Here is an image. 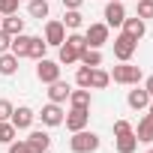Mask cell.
<instances>
[{
  "instance_id": "obj_1",
  "label": "cell",
  "mask_w": 153,
  "mask_h": 153,
  "mask_svg": "<svg viewBox=\"0 0 153 153\" xmlns=\"http://www.w3.org/2000/svg\"><path fill=\"white\" fill-rule=\"evenodd\" d=\"M69 150H72V153H96V150H99V135H96V132H87V129L72 132Z\"/></svg>"
},
{
  "instance_id": "obj_2",
  "label": "cell",
  "mask_w": 153,
  "mask_h": 153,
  "mask_svg": "<svg viewBox=\"0 0 153 153\" xmlns=\"http://www.w3.org/2000/svg\"><path fill=\"white\" fill-rule=\"evenodd\" d=\"M108 75H111V78H114L117 84H129V87L141 84V78H144L141 66H132V63H120V66H114Z\"/></svg>"
},
{
  "instance_id": "obj_3",
  "label": "cell",
  "mask_w": 153,
  "mask_h": 153,
  "mask_svg": "<svg viewBox=\"0 0 153 153\" xmlns=\"http://www.w3.org/2000/svg\"><path fill=\"white\" fill-rule=\"evenodd\" d=\"M135 48H138V39H132V36H126V33H120V36L114 39V57H117L120 63H129L132 54H135Z\"/></svg>"
},
{
  "instance_id": "obj_4",
  "label": "cell",
  "mask_w": 153,
  "mask_h": 153,
  "mask_svg": "<svg viewBox=\"0 0 153 153\" xmlns=\"http://www.w3.org/2000/svg\"><path fill=\"white\" fill-rule=\"evenodd\" d=\"M36 78H39L42 84L57 81V78H60V63H54V60H48V57L36 60Z\"/></svg>"
},
{
  "instance_id": "obj_5",
  "label": "cell",
  "mask_w": 153,
  "mask_h": 153,
  "mask_svg": "<svg viewBox=\"0 0 153 153\" xmlns=\"http://www.w3.org/2000/svg\"><path fill=\"white\" fill-rule=\"evenodd\" d=\"M63 123H66V129H69V132L87 129V123H90V108H72V111L63 117Z\"/></svg>"
},
{
  "instance_id": "obj_6",
  "label": "cell",
  "mask_w": 153,
  "mask_h": 153,
  "mask_svg": "<svg viewBox=\"0 0 153 153\" xmlns=\"http://www.w3.org/2000/svg\"><path fill=\"white\" fill-rule=\"evenodd\" d=\"M48 45H54V48H60L63 42H66V27H63V21H45V36H42Z\"/></svg>"
},
{
  "instance_id": "obj_7",
  "label": "cell",
  "mask_w": 153,
  "mask_h": 153,
  "mask_svg": "<svg viewBox=\"0 0 153 153\" xmlns=\"http://www.w3.org/2000/svg\"><path fill=\"white\" fill-rule=\"evenodd\" d=\"M84 39H87V48H102L108 42V24L105 21L102 24H90L87 33H84Z\"/></svg>"
},
{
  "instance_id": "obj_8",
  "label": "cell",
  "mask_w": 153,
  "mask_h": 153,
  "mask_svg": "<svg viewBox=\"0 0 153 153\" xmlns=\"http://www.w3.org/2000/svg\"><path fill=\"white\" fill-rule=\"evenodd\" d=\"M36 117L42 120V126H60L66 114H63V108H60L57 102H48V105H42V111H39Z\"/></svg>"
},
{
  "instance_id": "obj_9",
  "label": "cell",
  "mask_w": 153,
  "mask_h": 153,
  "mask_svg": "<svg viewBox=\"0 0 153 153\" xmlns=\"http://www.w3.org/2000/svg\"><path fill=\"white\" fill-rule=\"evenodd\" d=\"M105 24L108 27H120L123 18H126V9H123V0H108V6H105Z\"/></svg>"
},
{
  "instance_id": "obj_10",
  "label": "cell",
  "mask_w": 153,
  "mask_h": 153,
  "mask_svg": "<svg viewBox=\"0 0 153 153\" xmlns=\"http://www.w3.org/2000/svg\"><path fill=\"white\" fill-rule=\"evenodd\" d=\"M33 108H27V105H18L15 111H12V117H9V123L15 126V129H30L33 126Z\"/></svg>"
},
{
  "instance_id": "obj_11",
  "label": "cell",
  "mask_w": 153,
  "mask_h": 153,
  "mask_svg": "<svg viewBox=\"0 0 153 153\" xmlns=\"http://www.w3.org/2000/svg\"><path fill=\"white\" fill-rule=\"evenodd\" d=\"M69 90H72V87H69L66 81H60V78L51 81V84H48V102H57V105L69 102Z\"/></svg>"
},
{
  "instance_id": "obj_12",
  "label": "cell",
  "mask_w": 153,
  "mask_h": 153,
  "mask_svg": "<svg viewBox=\"0 0 153 153\" xmlns=\"http://www.w3.org/2000/svg\"><path fill=\"white\" fill-rule=\"evenodd\" d=\"M24 141H27V144H30L36 153H45V150H51V135H48L45 129H33V132H30Z\"/></svg>"
},
{
  "instance_id": "obj_13",
  "label": "cell",
  "mask_w": 153,
  "mask_h": 153,
  "mask_svg": "<svg viewBox=\"0 0 153 153\" xmlns=\"http://www.w3.org/2000/svg\"><path fill=\"white\" fill-rule=\"evenodd\" d=\"M120 27H123V33H126V36H132V39H141V36L147 33V21H144V18H138V15H135V18H123V24H120Z\"/></svg>"
},
{
  "instance_id": "obj_14",
  "label": "cell",
  "mask_w": 153,
  "mask_h": 153,
  "mask_svg": "<svg viewBox=\"0 0 153 153\" xmlns=\"http://www.w3.org/2000/svg\"><path fill=\"white\" fill-rule=\"evenodd\" d=\"M126 102H129V108H135V111H144V108L150 105V93H147L144 87H138V84H135V90H129Z\"/></svg>"
},
{
  "instance_id": "obj_15",
  "label": "cell",
  "mask_w": 153,
  "mask_h": 153,
  "mask_svg": "<svg viewBox=\"0 0 153 153\" xmlns=\"http://www.w3.org/2000/svg\"><path fill=\"white\" fill-rule=\"evenodd\" d=\"M135 138H138L141 144H153V117H150V114H144V117L138 120V129H135Z\"/></svg>"
},
{
  "instance_id": "obj_16",
  "label": "cell",
  "mask_w": 153,
  "mask_h": 153,
  "mask_svg": "<svg viewBox=\"0 0 153 153\" xmlns=\"http://www.w3.org/2000/svg\"><path fill=\"white\" fill-rule=\"evenodd\" d=\"M0 30H6L9 36H18V33H24V18H18V12H15V15H3Z\"/></svg>"
},
{
  "instance_id": "obj_17",
  "label": "cell",
  "mask_w": 153,
  "mask_h": 153,
  "mask_svg": "<svg viewBox=\"0 0 153 153\" xmlns=\"http://www.w3.org/2000/svg\"><path fill=\"white\" fill-rule=\"evenodd\" d=\"M108 84H111V75H108L105 69L93 66V69H90V87H93V90H105Z\"/></svg>"
},
{
  "instance_id": "obj_18",
  "label": "cell",
  "mask_w": 153,
  "mask_h": 153,
  "mask_svg": "<svg viewBox=\"0 0 153 153\" xmlns=\"http://www.w3.org/2000/svg\"><path fill=\"white\" fill-rule=\"evenodd\" d=\"M69 105H72V108H90V90H87V87L69 90Z\"/></svg>"
},
{
  "instance_id": "obj_19",
  "label": "cell",
  "mask_w": 153,
  "mask_h": 153,
  "mask_svg": "<svg viewBox=\"0 0 153 153\" xmlns=\"http://www.w3.org/2000/svg\"><path fill=\"white\" fill-rule=\"evenodd\" d=\"M9 51L21 60V57H27V51H30V36H24V33H18V36H12V45H9Z\"/></svg>"
},
{
  "instance_id": "obj_20",
  "label": "cell",
  "mask_w": 153,
  "mask_h": 153,
  "mask_svg": "<svg viewBox=\"0 0 153 153\" xmlns=\"http://www.w3.org/2000/svg\"><path fill=\"white\" fill-rule=\"evenodd\" d=\"M27 12H30V18H48V12H51V6H48V0H27Z\"/></svg>"
},
{
  "instance_id": "obj_21",
  "label": "cell",
  "mask_w": 153,
  "mask_h": 153,
  "mask_svg": "<svg viewBox=\"0 0 153 153\" xmlns=\"http://www.w3.org/2000/svg\"><path fill=\"white\" fill-rule=\"evenodd\" d=\"M78 48H72L69 42H63L60 45V54H57V63H63V66H72V63H78Z\"/></svg>"
},
{
  "instance_id": "obj_22",
  "label": "cell",
  "mask_w": 153,
  "mask_h": 153,
  "mask_svg": "<svg viewBox=\"0 0 153 153\" xmlns=\"http://www.w3.org/2000/svg\"><path fill=\"white\" fill-rule=\"evenodd\" d=\"M114 147H117V153H135V147H138V138H135V132H129V135H117Z\"/></svg>"
},
{
  "instance_id": "obj_23",
  "label": "cell",
  "mask_w": 153,
  "mask_h": 153,
  "mask_svg": "<svg viewBox=\"0 0 153 153\" xmlns=\"http://www.w3.org/2000/svg\"><path fill=\"white\" fill-rule=\"evenodd\" d=\"M15 72H18V57L12 51L0 54V75H15Z\"/></svg>"
},
{
  "instance_id": "obj_24",
  "label": "cell",
  "mask_w": 153,
  "mask_h": 153,
  "mask_svg": "<svg viewBox=\"0 0 153 153\" xmlns=\"http://www.w3.org/2000/svg\"><path fill=\"white\" fill-rule=\"evenodd\" d=\"M45 51H48V42H45L42 36H30V51H27V57L42 60V57H45Z\"/></svg>"
},
{
  "instance_id": "obj_25",
  "label": "cell",
  "mask_w": 153,
  "mask_h": 153,
  "mask_svg": "<svg viewBox=\"0 0 153 153\" xmlns=\"http://www.w3.org/2000/svg\"><path fill=\"white\" fill-rule=\"evenodd\" d=\"M84 24V15H81V9H66V15H63V27H69V30H78Z\"/></svg>"
},
{
  "instance_id": "obj_26",
  "label": "cell",
  "mask_w": 153,
  "mask_h": 153,
  "mask_svg": "<svg viewBox=\"0 0 153 153\" xmlns=\"http://www.w3.org/2000/svg\"><path fill=\"white\" fill-rule=\"evenodd\" d=\"M78 60H81L84 66H102V54H99V48H84V51L78 54Z\"/></svg>"
},
{
  "instance_id": "obj_27",
  "label": "cell",
  "mask_w": 153,
  "mask_h": 153,
  "mask_svg": "<svg viewBox=\"0 0 153 153\" xmlns=\"http://www.w3.org/2000/svg\"><path fill=\"white\" fill-rule=\"evenodd\" d=\"M15 126L9 123V120H0V144H9V141H15Z\"/></svg>"
},
{
  "instance_id": "obj_28",
  "label": "cell",
  "mask_w": 153,
  "mask_h": 153,
  "mask_svg": "<svg viewBox=\"0 0 153 153\" xmlns=\"http://www.w3.org/2000/svg\"><path fill=\"white\" fill-rule=\"evenodd\" d=\"M90 69L93 66H81L78 72H75V84H78V87H87L90 90Z\"/></svg>"
},
{
  "instance_id": "obj_29",
  "label": "cell",
  "mask_w": 153,
  "mask_h": 153,
  "mask_svg": "<svg viewBox=\"0 0 153 153\" xmlns=\"http://www.w3.org/2000/svg\"><path fill=\"white\" fill-rule=\"evenodd\" d=\"M138 18H144V21L153 18V0H138Z\"/></svg>"
},
{
  "instance_id": "obj_30",
  "label": "cell",
  "mask_w": 153,
  "mask_h": 153,
  "mask_svg": "<svg viewBox=\"0 0 153 153\" xmlns=\"http://www.w3.org/2000/svg\"><path fill=\"white\" fill-rule=\"evenodd\" d=\"M21 0H0V15H15Z\"/></svg>"
},
{
  "instance_id": "obj_31",
  "label": "cell",
  "mask_w": 153,
  "mask_h": 153,
  "mask_svg": "<svg viewBox=\"0 0 153 153\" xmlns=\"http://www.w3.org/2000/svg\"><path fill=\"white\" fill-rule=\"evenodd\" d=\"M66 42H69L72 48H78V51H84V48H87V39H84L81 33H69V36H66Z\"/></svg>"
},
{
  "instance_id": "obj_32",
  "label": "cell",
  "mask_w": 153,
  "mask_h": 153,
  "mask_svg": "<svg viewBox=\"0 0 153 153\" xmlns=\"http://www.w3.org/2000/svg\"><path fill=\"white\" fill-rule=\"evenodd\" d=\"M129 132H135L129 120H114V138H117V135H129Z\"/></svg>"
},
{
  "instance_id": "obj_33",
  "label": "cell",
  "mask_w": 153,
  "mask_h": 153,
  "mask_svg": "<svg viewBox=\"0 0 153 153\" xmlns=\"http://www.w3.org/2000/svg\"><path fill=\"white\" fill-rule=\"evenodd\" d=\"M9 153H36L27 141H9Z\"/></svg>"
},
{
  "instance_id": "obj_34",
  "label": "cell",
  "mask_w": 153,
  "mask_h": 153,
  "mask_svg": "<svg viewBox=\"0 0 153 153\" xmlns=\"http://www.w3.org/2000/svg\"><path fill=\"white\" fill-rule=\"evenodd\" d=\"M12 111H15V105H12L9 99H0V120H9Z\"/></svg>"
},
{
  "instance_id": "obj_35",
  "label": "cell",
  "mask_w": 153,
  "mask_h": 153,
  "mask_svg": "<svg viewBox=\"0 0 153 153\" xmlns=\"http://www.w3.org/2000/svg\"><path fill=\"white\" fill-rule=\"evenodd\" d=\"M9 45H12V36H9L6 30H0V54H6V51H9Z\"/></svg>"
},
{
  "instance_id": "obj_36",
  "label": "cell",
  "mask_w": 153,
  "mask_h": 153,
  "mask_svg": "<svg viewBox=\"0 0 153 153\" xmlns=\"http://www.w3.org/2000/svg\"><path fill=\"white\" fill-rule=\"evenodd\" d=\"M84 0H63V9H81Z\"/></svg>"
},
{
  "instance_id": "obj_37",
  "label": "cell",
  "mask_w": 153,
  "mask_h": 153,
  "mask_svg": "<svg viewBox=\"0 0 153 153\" xmlns=\"http://www.w3.org/2000/svg\"><path fill=\"white\" fill-rule=\"evenodd\" d=\"M144 90H147V93H150V99H153V75H150V78L144 81Z\"/></svg>"
},
{
  "instance_id": "obj_38",
  "label": "cell",
  "mask_w": 153,
  "mask_h": 153,
  "mask_svg": "<svg viewBox=\"0 0 153 153\" xmlns=\"http://www.w3.org/2000/svg\"><path fill=\"white\" fill-rule=\"evenodd\" d=\"M0 24H3V15H0Z\"/></svg>"
},
{
  "instance_id": "obj_39",
  "label": "cell",
  "mask_w": 153,
  "mask_h": 153,
  "mask_svg": "<svg viewBox=\"0 0 153 153\" xmlns=\"http://www.w3.org/2000/svg\"><path fill=\"white\" fill-rule=\"evenodd\" d=\"M147 153H153V147H150V150H147Z\"/></svg>"
}]
</instances>
